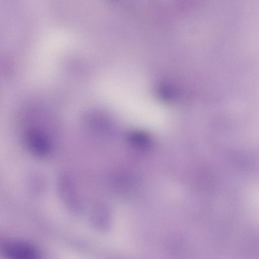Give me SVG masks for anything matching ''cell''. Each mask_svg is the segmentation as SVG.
Listing matches in <instances>:
<instances>
[{
	"label": "cell",
	"instance_id": "1",
	"mask_svg": "<svg viewBox=\"0 0 259 259\" xmlns=\"http://www.w3.org/2000/svg\"><path fill=\"white\" fill-rule=\"evenodd\" d=\"M4 252L8 259H38L34 248L24 242L9 243L5 245Z\"/></svg>",
	"mask_w": 259,
	"mask_h": 259
},
{
	"label": "cell",
	"instance_id": "2",
	"mask_svg": "<svg viewBox=\"0 0 259 259\" xmlns=\"http://www.w3.org/2000/svg\"><path fill=\"white\" fill-rule=\"evenodd\" d=\"M26 140L29 148L36 155H44L48 152L49 148L48 142L39 133L36 131L29 132Z\"/></svg>",
	"mask_w": 259,
	"mask_h": 259
}]
</instances>
